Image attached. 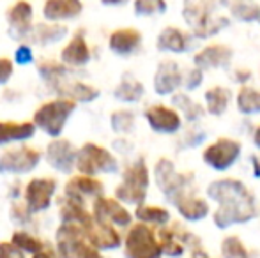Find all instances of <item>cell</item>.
<instances>
[{
	"label": "cell",
	"mask_w": 260,
	"mask_h": 258,
	"mask_svg": "<svg viewBox=\"0 0 260 258\" xmlns=\"http://www.w3.org/2000/svg\"><path fill=\"white\" fill-rule=\"evenodd\" d=\"M94 219L98 223H113L119 227H127L131 223V214L117 200L98 196L94 202Z\"/></svg>",
	"instance_id": "cell-13"
},
{
	"label": "cell",
	"mask_w": 260,
	"mask_h": 258,
	"mask_svg": "<svg viewBox=\"0 0 260 258\" xmlns=\"http://www.w3.org/2000/svg\"><path fill=\"white\" fill-rule=\"evenodd\" d=\"M14 60H16V64H20V65L30 64L32 60H34V55H32V50L28 48V46L21 45L20 48L16 50V53H14Z\"/></svg>",
	"instance_id": "cell-39"
},
{
	"label": "cell",
	"mask_w": 260,
	"mask_h": 258,
	"mask_svg": "<svg viewBox=\"0 0 260 258\" xmlns=\"http://www.w3.org/2000/svg\"><path fill=\"white\" fill-rule=\"evenodd\" d=\"M45 159L48 161V165L55 168L57 172L69 173L73 172L76 163V151L73 147V143L64 138H55L48 143L45 152Z\"/></svg>",
	"instance_id": "cell-11"
},
{
	"label": "cell",
	"mask_w": 260,
	"mask_h": 258,
	"mask_svg": "<svg viewBox=\"0 0 260 258\" xmlns=\"http://www.w3.org/2000/svg\"><path fill=\"white\" fill-rule=\"evenodd\" d=\"M144 92H145L144 85L137 78L126 75L122 78V82L119 83V87L113 90V96H115V99L124 101V103H137V101L142 99Z\"/></svg>",
	"instance_id": "cell-26"
},
{
	"label": "cell",
	"mask_w": 260,
	"mask_h": 258,
	"mask_svg": "<svg viewBox=\"0 0 260 258\" xmlns=\"http://www.w3.org/2000/svg\"><path fill=\"white\" fill-rule=\"evenodd\" d=\"M41 161V154L36 149L20 147L7 151L0 156V172L2 173H28Z\"/></svg>",
	"instance_id": "cell-9"
},
{
	"label": "cell",
	"mask_w": 260,
	"mask_h": 258,
	"mask_svg": "<svg viewBox=\"0 0 260 258\" xmlns=\"http://www.w3.org/2000/svg\"><path fill=\"white\" fill-rule=\"evenodd\" d=\"M103 193V184L101 180L89 175H76L66 186V196H75L82 200L83 196H101Z\"/></svg>",
	"instance_id": "cell-22"
},
{
	"label": "cell",
	"mask_w": 260,
	"mask_h": 258,
	"mask_svg": "<svg viewBox=\"0 0 260 258\" xmlns=\"http://www.w3.org/2000/svg\"><path fill=\"white\" fill-rule=\"evenodd\" d=\"M62 97L71 101H80V103H90V101L98 99L100 90L96 87L89 85V83L82 82H69L68 87L64 89V92L60 94Z\"/></svg>",
	"instance_id": "cell-29"
},
{
	"label": "cell",
	"mask_w": 260,
	"mask_h": 258,
	"mask_svg": "<svg viewBox=\"0 0 260 258\" xmlns=\"http://www.w3.org/2000/svg\"><path fill=\"white\" fill-rule=\"evenodd\" d=\"M87 234H89L92 246H96V248L110 249V248H117L120 244L119 234L108 223H98L96 221V223H92L87 228Z\"/></svg>",
	"instance_id": "cell-24"
},
{
	"label": "cell",
	"mask_w": 260,
	"mask_h": 258,
	"mask_svg": "<svg viewBox=\"0 0 260 258\" xmlns=\"http://www.w3.org/2000/svg\"><path fill=\"white\" fill-rule=\"evenodd\" d=\"M82 11V0H46L43 6V16L48 21H64L78 18Z\"/></svg>",
	"instance_id": "cell-18"
},
{
	"label": "cell",
	"mask_w": 260,
	"mask_h": 258,
	"mask_svg": "<svg viewBox=\"0 0 260 258\" xmlns=\"http://www.w3.org/2000/svg\"><path fill=\"white\" fill-rule=\"evenodd\" d=\"M36 134L34 122H0V145L25 141Z\"/></svg>",
	"instance_id": "cell-23"
},
{
	"label": "cell",
	"mask_w": 260,
	"mask_h": 258,
	"mask_svg": "<svg viewBox=\"0 0 260 258\" xmlns=\"http://www.w3.org/2000/svg\"><path fill=\"white\" fill-rule=\"evenodd\" d=\"M112 129L117 133H129L135 128V114L129 110H119L110 117Z\"/></svg>",
	"instance_id": "cell-33"
},
{
	"label": "cell",
	"mask_w": 260,
	"mask_h": 258,
	"mask_svg": "<svg viewBox=\"0 0 260 258\" xmlns=\"http://www.w3.org/2000/svg\"><path fill=\"white\" fill-rule=\"evenodd\" d=\"M159 239H161V251H165L170 256H179L182 253V246L179 244V241H175V232L172 230H161L159 232Z\"/></svg>",
	"instance_id": "cell-37"
},
{
	"label": "cell",
	"mask_w": 260,
	"mask_h": 258,
	"mask_svg": "<svg viewBox=\"0 0 260 258\" xmlns=\"http://www.w3.org/2000/svg\"><path fill=\"white\" fill-rule=\"evenodd\" d=\"M241 156V143L232 138H219L214 143L207 145L204 151L202 159L206 165L211 166L216 172H225L229 170Z\"/></svg>",
	"instance_id": "cell-8"
},
{
	"label": "cell",
	"mask_w": 260,
	"mask_h": 258,
	"mask_svg": "<svg viewBox=\"0 0 260 258\" xmlns=\"http://www.w3.org/2000/svg\"><path fill=\"white\" fill-rule=\"evenodd\" d=\"M137 217L144 223H154V225H165L170 219V214L163 207L156 205H138L137 209Z\"/></svg>",
	"instance_id": "cell-31"
},
{
	"label": "cell",
	"mask_w": 260,
	"mask_h": 258,
	"mask_svg": "<svg viewBox=\"0 0 260 258\" xmlns=\"http://www.w3.org/2000/svg\"><path fill=\"white\" fill-rule=\"evenodd\" d=\"M75 168L80 170L82 175L94 177L98 173H113L119 168L115 156L105 147L96 143H85L76 152Z\"/></svg>",
	"instance_id": "cell-5"
},
{
	"label": "cell",
	"mask_w": 260,
	"mask_h": 258,
	"mask_svg": "<svg viewBox=\"0 0 260 258\" xmlns=\"http://www.w3.org/2000/svg\"><path fill=\"white\" fill-rule=\"evenodd\" d=\"M145 119H147L151 129H154L156 133H163V134L177 133L182 126V119H181V115L177 114V110L165 106V104L149 106L147 110H145Z\"/></svg>",
	"instance_id": "cell-12"
},
{
	"label": "cell",
	"mask_w": 260,
	"mask_h": 258,
	"mask_svg": "<svg viewBox=\"0 0 260 258\" xmlns=\"http://www.w3.org/2000/svg\"><path fill=\"white\" fill-rule=\"evenodd\" d=\"M34 258H50L48 255H45V253H38V255H36Z\"/></svg>",
	"instance_id": "cell-45"
},
{
	"label": "cell",
	"mask_w": 260,
	"mask_h": 258,
	"mask_svg": "<svg viewBox=\"0 0 260 258\" xmlns=\"http://www.w3.org/2000/svg\"><path fill=\"white\" fill-rule=\"evenodd\" d=\"M38 71L41 75V78L48 83L52 89L57 90L58 94L64 92V89L68 87V69L64 64L57 62H41L38 65Z\"/></svg>",
	"instance_id": "cell-25"
},
{
	"label": "cell",
	"mask_w": 260,
	"mask_h": 258,
	"mask_svg": "<svg viewBox=\"0 0 260 258\" xmlns=\"http://www.w3.org/2000/svg\"><path fill=\"white\" fill-rule=\"evenodd\" d=\"M127 258H159L161 248L154 232L147 225H135L126 239Z\"/></svg>",
	"instance_id": "cell-7"
},
{
	"label": "cell",
	"mask_w": 260,
	"mask_h": 258,
	"mask_svg": "<svg viewBox=\"0 0 260 258\" xmlns=\"http://www.w3.org/2000/svg\"><path fill=\"white\" fill-rule=\"evenodd\" d=\"M172 101H174V104L179 108V110L184 112L186 119H188L189 122L197 121V119H200V117L206 115V110H204L199 103H195V101L189 99L186 94H175V96L172 97Z\"/></svg>",
	"instance_id": "cell-32"
},
{
	"label": "cell",
	"mask_w": 260,
	"mask_h": 258,
	"mask_svg": "<svg viewBox=\"0 0 260 258\" xmlns=\"http://www.w3.org/2000/svg\"><path fill=\"white\" fill-rule=\"evenodd\" d=\"M258 21H260V18H258Z\"/></svg>",
	"instance_id": "cell-46"
},
{
	"label": "cell",
	"mask_w": 260,
	"mask_h": 258,
	"mask_svg": "<svg viewBox=\"0 0 260 258\" xmlns=\"http://www.w3.org/2000/svg\"><path fill=\"white\" fill-rule=\"evenodd\" d=\"M13 244L16 246L18 249H25V251H32V253L41 249V242L36 237H32V235L25 234V232H16V234L13 235Z\"/></svg>",
	"instance_id": "cell-38"
},
{
	"label": "cell",
	"mask_w": 260,
	"mask_h": 258,
	"mask_svg": "<svg viewBox=\"0 0 260 258\" xmlns=\"http://www.w3.org/2000/svg\"><path fill=\"white\" fill-rule=\"evenodd\" d=\"M142 45V34L137 28H119L112 32L108 39V46L115 55L119 57H129L140 48Z\"/></svg>",
	"instance_id": "cell-16"
},
{
	"label": "cell",
	"mask_w": 260,
	"mask_h": 258,
	"mask_svg": "<svg viewBox=\"0 0 260 258\" xmlns=\"http://www.w3.org/2000/svg\"><path fill=\"white\" fill-rule=\"evenodd\" d=\"M234 52L225 45H209L195 55L193 62L200 71L216 67H229Z\"/></svg>",
	"instance_id": "cell-15"
},
{
	"label": "cell",
	"mask_w": 260,
	"mask_h": 258,
	"mask_svg": "<svg viewBox=\"0 0 260 258\" xmlns=\"http://www.w3.org/2000/svg\"><path fill=\"white\" fill-rule=\"evenodd\" d=\"M13 62H11L9 59H4V57H0V85H4V83H7L11 80V76H13Z\"/></svg>",
	"instance_id": "cell-40"
},
{
	"label": "cell",
	"mask_w": 260,
	"mask_h": 258,
	"mask_svg": "<svg viewBox=\"0 0 260 258\" xmlns=\"http://www.w3.org/2000/svg\"><path fill=\"white\" fill-rule=\"evenodd\" d=\"M221 2L241 21H257L260 18V6L255 0H221Z\"/></svg>",
	"instance_id": "cell-27"
},
{
	"label": "cell",
	"mask_w": 260,
	"mask_h": 258,
	"mask_svg": "<svg viewBox=\"0 0 260 258\" xmlns=\"http://www.w3.org/2000/svg\"><path fill=\"white\" fill-rule=\"evenodd\" d=\"M32 13H34V7L27 0H18L7 9V21L11 25V30H16L18 38L30 30Z\"/></svg>",
	"instance_id": "cell-19"
},
{
	"label": "cell",
	"mask_w": 260,
	"mask_h": 258,
	"mask_svg": "<svg viewBox=\"0 0 260 258\" xmlns=\"http://www.w3.org/2000/svg\"><path fill=\"white\" fill-rule=\"evenodd\" d=\"M133 7L138 16H152V14L165 13L167 2L165 0H135Z\"/></svg>",
	"instance_id": "cell-35"
},
{
	"label": "cell",
	"mask_w": 260,
	"mask_h": 258,
	"mask_svg": "<svg viewBox=\"0 0 260 258\" xmlns=\"http://www.w3.org/2000/svg\"><path fill=\"white\" fill-rule=\"evenodd\" d=\"M149 168L145 165L144 158H138L135 163H131L122 175V184L115 190L117 200L133 205H142L147 195L149 188Z\"/></svg>",
	"instance_id": "cell-4"
},
{
	"label": "cell",
	"mask_w": 260,
	"mask_h": 258,
	"mask_svg": "<svg viewBox=\"0 0 260 258\" xmlns=\"http://www.w3.org/2000/svg\"><path fill=\"white\" fill-rule=\"evenodd\" d=\"M62 64L69 65V67H82V65L89 64L90 60V48L87 45V39L83 38V32H76L73 39L64 46L60 53Z\"/></svg>",
	"instance_id": "cell-17"
},
{
	"label": "cell",
	"mask_w": 260,
	"mask_h": 258,
	"mask_svg": "<svg viewBox=\"0 0 260 258\" xmlns=\"http://www.w3.org/2000/svg\"><path fill=\"white\" fill-rule=\"evenodd\" d=\"M68 34L64 25H39L36 30V38L39 43H55Z\"/></svg>",
	"instance_id": "cell-34"
},
{
	"label": "cell",
	"mask_w": 260,
	"mask_h": 258,
	"mask_svg": "<svg viewBox=\"0 0 260 258\" xmlns=\"http://www.w3.org/2000/svg\"><path fill=\"white\" fill-rule=\"evenodd\" d=\"M57 191V182L48 177H38L32 179L25 188V202L30 212H41L48 209L52 198Z\"/></svg>",
	"instance_id": "cell-10"
},
{
	"label": "cell",
	"mask_w": 260,
	"mask_h": 258,
	"mask_svg": "<svg viewBox=\"0 0 260 258\" xmlns=\"http://www.w3.org/2000/svg\"><path fill=\"white\" fill-rule=\"evenodd\" d=\"M221 253L225 258H250L239 237H226L221 244Z\"/></svg>",
	"instance_id": "cell-36"
},
{
	"label": "cell",
	"mask_w": 260,
	"mask_h": 258,
	"mask_svg": "<svg viewBox=\"0 0 260 258\" xmlns=\"http://www.w3.org/2000/svg\"><path fill=\"white\" fill-rule=\"evenodd\" d=\"M184 20L191 27L193 34L200 39L211 38L229 25L225 16L216 14L214 0H186Z\"/></svg>",
	"instance_id": "cell-2"
},
{
	"label": "cell",
	"mask_w": 260,
	"mask_h": 258,
	"mask_svg": "<svg viewBox=\"0 0 260 258\" xmlns=\"http://www.w3.org/2000/svg\"><path fill=\"white\" fill-rule=\"evenodd\" d=\"M202 80H204V71H200L199 67L191 69V71L188 72V76H186V87H188L189 90L197 89V87H200Z\"/></svg>",
	"instance_id": "cell-41"
},
{
	"label": "cell",
	"mask_w": 260,
	"mask_h": 258,
	"mask_svg": "<svg viewBox=\"0 0 260 258\" xmlns=\"http://www.w3.org/2000/svg\"><path fill=\"white\" fill-rule=\"evenodd\" d=\"M237 108L244 115L260 114V90L253 87L243 85L237 94Z\"/></svg>",
	"instance_id": "cell-30"
},
{
	"label": "cell",
	"mask_w": 260,
	"mask_h": 258,
	"mask_svg": "<svg viewBox=\"0 0 260 258\" xmlns=\"http://www.w3.org/2000/svg\"><path fill=\"white\" fill-rule=\"evenodd\" d=\"M174 203L181 212V216L189 221L204 219L209 214V205L206 200L197 198V196H191L188 193H182L177 198H174Z\"/></svg>",
	"instance_id": "cell-21"
},
{
	"label": "cell",
	"mask_w": 260,
	"mask_h": 258,
	"mask_svg": "<svg viewBox=\"0 0 260 258\" xmlns=\"http://www.w3.org/2000/svg\"><path fill=\"white\" fill-rule=\"evenodd\" d=\"M253 140H255V145L260 149V126L257 128V131H255V136H253Z\"/></svg>",
	"instance_id": "cell-44"
},
{
	"label": "cell",
	"mask_w": 260,
	"mask_h": 258,
	"mask_svg": "<svg viewBox=\"0 0 260 258\" xmlns=\"http://www.w3.org/2000/svg\"><path fill=\"white\" fill-rule=\"evenodd\" d=\"M101 2H103L105 6H122L127 0H101Z\"/></svg>",
	"instance_id": "cell-43"
},
{
	"label": "cell",
	"mask_w": 260,
	"mask_h": 258,
	"mask_svg": "<svg viewBox=\"0 0 260 258\" xmlns=\"http://www.w3.org/2000/svg\"><path fill=\"white\" fill-rule=\"evenodd\" d=\"M76 104L71 99H53L48 103L41 104L34 114V126L45 131L48 136L60 138L62 131L68 124L69 117L75 112Z\"/></svg>",
	"instance_id": "cell-3"
},
{
	"label": "cell",
	"mask_w": 260,
	"mask_h": 258,
	"mask_svg": "<svg viewBox=\"0 0 260 258\" xmlns=\"http://www.w3.org/2000/svg\"><path fill=\"white\" fill-rule=\"evenodd\" d=\"M0 258H23L14 244H0Z\"/></svg>",
	"instance_id": "cell-42"
},
{
	"label": "cell",
	"mask_w": 260,
	"mask_h": 258,
	"mask_svg": "<svg viewBox=\"0 0 260 258\" xmlns=\"http://www.w3.org/2000/svg\"><path fill=\"white\" fill-rule=\"evenodd\" d=\"M230 97L232 92L225 87H212L206 92V103H207V112L211 115H223L226 112L230 104Z\"/></svg>",
	"instance_id": "cell-28"
},
{
	"label": "cell",
	"mask_w": 260,
	"mask_h": 258,
	"mask_svg": "<svg viewBox=\"0 0 260 258\" xmlns=\"http://www.w3.org/2000/svg\"><path fill=\"white\" fill-rule=\"evenodd\" d=\"M207 195L219 203V209L214 214V223L219 228H226L234 223H246L257 214L253 195L241 180H214L207 188Z\"/></svg>",
	"instance_id": "cell-1"
},
{
	"label": "cell",
	"mask_w": 260,
	"mask_h": 258,
	"mask_svg": "<svg viewBox=\"0 0 260 258\" xmlns=\"http://www.w3.org/2000/svg\"><path fill=\"white\" fill-rule=\"evenodd\" d=\"M182 85V72L177 62L174 60H163L157 65L154 76V90L159 96L174 94Z\"/></svg>",
	"instance_id": "cell-14"
},
{
	"label": "cell",
	"mask_w": 260,
	"mask_h": 258,
	"mask_svg": "<svg viewBox=\"0 0 260 258\" xmlns=\"http://www.w3.org/2000/svg\"><path fill=\"white\" fill-rule=\"evenodd\" d=\"M154 177L159 190L170 200L186 193L184 188L193 182V173H179L174 163L167 158H161L154 166Z\"/></svg>",
	"instance_id": "cell-6"
},
{
	"label": "cell",
	"mask_w": 260,
	"mask_h": 258,
	"mask_svg": "<svg viewBox=\"0 0 260 258\" xmlns=\"http://www.w3.org/2000/svg\"><path fill=\"white\" fill-rule=\"evenodd\" d=\"M156 46L159 52H170V53H184L189 48L188 35L182 30L175 27H167L157 35Z\"/></svg>",
	"instance_id": "cell-20"
}]
</instances>
